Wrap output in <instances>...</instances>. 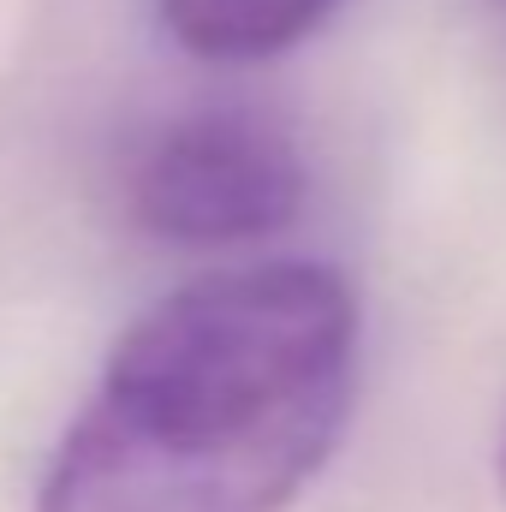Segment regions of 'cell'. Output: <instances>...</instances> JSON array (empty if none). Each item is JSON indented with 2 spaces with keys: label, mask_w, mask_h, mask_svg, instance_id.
<instances>
[{
  "label": "cell",
  "mask_w": 506,
  "mask_h": 512,
  "mask_svg": "<svg viewBox=\"0 0 506 512\" xmlns=\"http://www.w3.org/2000/svg\"><path fill=\"white\" fill-rule=\"evenodd\" d=\"M364 310L334 262H245L155 298L54 441L36 512H286L358 399Z\"/></svg>",
  "instance_id": "cell-1"
},
{
  "label": "cell",
  "mask_w": 506,
  "mask_h": 512,
  "mask_svg": "<svg viewBox=\"0 0 506 512\" xmlns=\"http://www.w3.org/2000/svg\"><path fill=\"white\" fill-rule=\"evenodd\" d=\"M304 155L251 108H203L161 131L131 173V221L179 251H239L298 227Z\"/></svg>",
  "instance_id": "cell-2"
},
{
  "label": "cell",
  "mask_w": 506,
  "mask_h": 512,
  "mask_svg": "<svg viewBox=\"0 0 506 512\" xmlns=\"http://www.w3.org/2000/svg\"><path fill=\"white\" fill-rule=\"evenodd\" d=\"M161 30L203 66H262L304 48L340 0H155Z\"/></svg>",
  "instance_id": "cell-3"
},
{
  "label": "cell",
  "mask_w": 506,
  "mask_h": 512,
  "mask_svg": "<svg viewBox=\"0 0 506 512\" xmlns=\"http://www.w3.org/2000/svg\"><path fill=\"white\" fill-rule=\"evenodd\" d=\"M495 477H501V495H506V411H501V441H495Z\"/></svg>",
  "instance_id": "cell-4"
}]
</instances>
